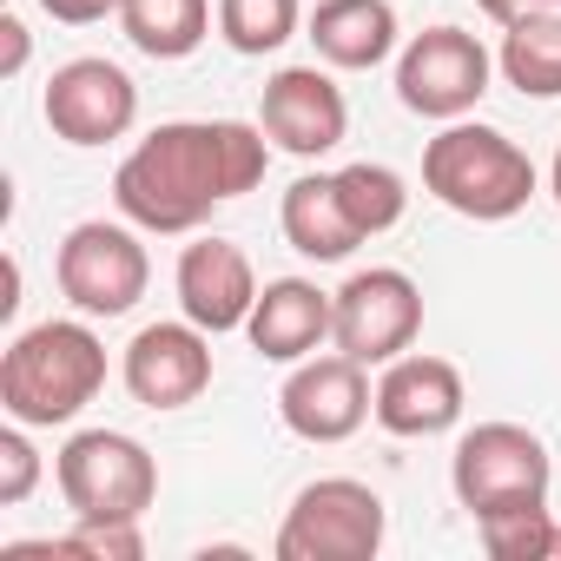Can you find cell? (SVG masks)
Masks as SVG:
<instances>
[{"mask_svg":"<svg viewBox=\"0 0 561 561\" xmlns=\"http://www.w3.org/2000/svg\"><path fill=\"white\" fill-rule=\"evenodd\" d=\"M133 403L146 410H185L205 397L211 383V331H198L192 318L179 324H146L133 344H126V364H119Z\"/></svg>","mask_w":561,"mask_h":561,"instance_id":"13","label":"cell"},{"mask_svg":"<svg viewBox=\"0 0 561 561\" xmlns=\"http://www.w3.org/2000/svg\"><path fill=\"white\" fill-rule=\"evenodd\" d=\"M495 80V60L476 34L462 27H423L403 54H397V100L416 113V119H469L482 106Z\"/></svg>","mask_w":561,"mask_h":561,"instance_id":"8","label":"cell"},{"mask_svg":"<svg viewBox=\"0 0 561 561\" xmlns=\"http://www.w3.org/2000/svg\"><path fill=\"white\" fill-rule=\"evenodd\" d=\"M100 390H106V344L73 318L21 331L0 357V410L27 430L73 423Z\"/></svg>","mask_w":561,"mask_h":561,"instance_id":"2","label":"cell"},{"mask_svg":"<svg viewBox=\"0 0 561 561\" xmlns=\"http://www.w3.org/2000/svg\"><path fill=\"white\" fill-rule=\"evenodd\" d=\"M305 14H298V0H218V34L231 54L244 60H264L277 54L285 41H298Z\"/></svg>","mask_w":561,"mask_h":561,"instance_id":"21","label":"cell"},{"mask_svg":"<svg viewBox=\"0 0 561 561\" xmlns=\"http://www.w3.org/2000/svg\"><path fill=\"white\" fill-rule=\"evenodd\" d=\"M548 476H554L548 449L522 423H476V430H462V443L449 456V489L476 522L502 515V508L548 502Z\"/></svg>","mask_w":561,"mask_h":561,"instance_id":"6","label":"cell"},{"mask_svg":"<svg viewBox=\"0 0 561 561\" xmlns=\"http://www.w3.org/2000/svg\"><path fill=\"white\" fill-rule=\"evenodd\" d=\"M311 47L337 73H370L397 54V8L390 0H318L311 8Z\"/></svg>","mask_w":561,"mask_h":561,"instance_id":"17","label":"cell"},{"mask_svg":"<svg viewBox=\"0 0 561 561\" xmlns=\"http://www.w3.org/2000/svg\"><path fill=\"white\" fill-rule=\"evenodd\" d=\"M277 416L305 443H351L364 430V416H377V390H370L364 364L344 351L305 357V364H291L285 390H277Z\"/></svg>","mask_w":561,"mask_h":561,"instance_id":"11","label":"cell"},{"mask_svg":"<svg viewBox=\"0 0 561 561\" xmlns=\"http://www.w3.org/2000/svg\"><path fill=\"white\" fill-rule=\"evenodd\" d=\"M277 225H285L291 251H305V257H318V264H337V257H351V251L364 244V231H357L351 211H344L337 172H305V179L285 192V205H277Z\"/></svg>","mask_w":561,"mask_h":561,"instance_id":"18","label":"cell"},{"mask_svg":"<svg viewBox=\"0 0 561 561\" xmlns=\"http://www.w3.org/2000/svg\"><path fill=\"white\" fill-rule=\"evenodd\" d=\"M423 192L436 205H449L456 218L502 225L535 198V165L508 133L476 126V119H449L423 146Z\"/></svg>","mask_w":561,"mask_h":561,"instance_id":"3","label":"cell"},{"mask_svg":"<svg viewBox=\"0 0 561 561\" xmlns=\"http://www.w3.org/2000/svg\"><path fill=\"white\" fill-rule=\"evenodd\" d=\"M0 47H8V54H0V73L14 80V73L27 67V54H34V41H27V27H21L14 14H0Z\"/></svg>","mask_w":561,"mask_h":561,"instance_id":"26","label":"cell"},{"mask_svg":"<svg viewBox=\"0 0 561 561\" xmlns=\"http://www.w3.org/2000/svg\"><path fill=\"white\" fill-rule=\"evenodd\" d=\"M476 8H482L495 27H508V21H522V14H561V0H476Z\"/></svg>","mask_w":561,"mask_h":561,"instance_id":"27","label":"cell"},{"mask_svg":"<svg viewBox=\"0 0 561 561\" xmlns=\"http://www.w3.org/2000/svg\"><path fill=\"white\" fill-rule=\"evenodd\" d=\"M257 126L271 133V146H285L291 159H324V152L344 146L351 106H344V87L324 67H277L264 80Z\"/></svg>","mask_w":561,"mask_h":561,"instance_id":"12","label":"cell"},{"mask_svg":"<svg viewBox=\"0 0 561 561\" xmlns=\"http://www.w3.org/2000/svg\"><path fill=\"white\" fill-rule=\"evenodd\" d=\"M331 318H337V291H318L311 277H271L244 318V337L264 364H305L311 351L331 344Z\"/></svg>","mask_w":561,"mask_h":561,"instance_id":"16","label":"cell"},{"mask_svg":"<svg viewBox=\"0 0 561 561\" xmlns=\"http://www.w3.org/2000/svg\"><path fill=\"white\" fill-rule=\"evenodd\" d=\"M502 80L522 100H561V14H522L502 27Z\"/></svg>","mask_w":561,"mask_h":561,"instance_id":"20","label":"cell"},{"mask_svg":"<svg viewBox=\"0 0 561 561\" xmlns=\"http://www.w3.org/2000/svg\"><path fill=\"white\" fill-rule=\"evenodd\" d=\"M41 482V456L27 443V423L8 416V430H0V508H21Z\"/></svg>","mask_w":561,"mask_h":561,"instance_id":"24","label":"cell"},{"mask_svg":"<svg viewBox=\"0 0 561 561\" xmlns=\"http://www.w3.org/2000/svg\"><path fill=\"white\" fill-rule=\"evenodd\" d=\"M41 8H47L60 27H93V21L119 14V0H41Z\"/></svg>","mask_w":561,"mask_h":561,"instance_id":"25","label":"cell"},{"mask_svg":"<svg viewBox=\"0 0 561 561\" xmlns=\"http://www.w3.org/2000/svg\"><path fill=\"white\" fill-rule=\"evenodd\" d=\"M548 192H554V205H561V146H554V165H548Z\"/></svg>","mask_w":561,"mask_h":561,"instance_id":"28","label":"cell"},{"mask_svg":"<svg viewBox=\"0 0 561 561\" xmlns=\"http://www.w3.org/2000/svg\"><path fill=\"white\" fill-rule=\"evenodd\" d=\"M172 285H179V311L198 331H211V337L244 331V318L257 305V271H251V257L231 238H192L179 251V277H172Z\"/></svg>","mask_w":561,"mask_h":561,"instance_id":"14","label":"cell"},{"mask_svg":"<svg viewBox=\"0 0 561 561\" xmlns=\"http://www.w3.org/2000/svg\"><path fill=\"white\" fill-rule=\"evenodd\" d=\"M476 535H482V548H489L495 561H554V535H561V522L548 515V502H528V508L482 515Z\"/></svg>","mask_w":561,"mask_h":561,"instance_id":"23","label":"cell"},{"mask_svg":"<svg viewBox=\"0 0 561 561\" xmlns=\"http://www.w3.org/2000/svg\"><path fill=\"white\" fill-rule=\"evenodd\" d=\"M119 27L146 60H185L211 34V0H119Z\"/></svg>","mask_w":561,"mask_h":561,"instance_id":"19","label":"cell"},{"mask_svg":"<svg viewBox=\"0 0 561 561\" xmlns=\"http://www.w3.org/2000/svg\"><path fill=\"white\" fill-rule=\"evenodd\" d=\"M41 113H47L54 139H67V146H113V139H126L133 119H139V87H133L126 67L87 54V60H67V67L47 80Z\"/></svg>","mask_w":561,"mask_h":561,"instance_id":"10","label":"cell"},{"mask_svg":"<svg viewBox=\"0 0 561 561\" xmlns=\"http://www.w3.org/2000/svg\"><path fill=\"white\" fill-rule=\"evenodd\" d=\"M54 482L73 522H139L159 502V462L126 430H80L54 456Z\"/></svg>","mask_w":561,"mask_h":561,"instance_id":"4","label":"cell"},{"mask_svg":"<svg viewBox=\"0 0 561 561\" xmlns=\"http://www.w3.org/2000/svg\"><path fill=\"white\" fill-rule=\"evenodd\" d=\"M271 133L244 126V119H172L159 133H146L119 172H113V205L159 238L198 231L218 205L244 198L264 165H271Z\"/></svg>","mask_w":561,"mask_h":561,"instance_id":"1","label":"cell"},{"mask_svg":"<svg viewBox=\"0 0 561 561\" xmlns=\"http://www.w3.org/2000/svg\"><path fill=\"white\" fill-rule=\"evenodd\" d=\"M383 495L357 476H318L291 495L277 528V561H370L383 548Z\"/></svg>","mask_w":561,"mask_h":561,"instance_id":"5","label":"cell"},{"mask_svg":"<svg viewBox=\"0 0 561 561\" xmlns=\"http://www.w3.org/2000/svg\"><path fill=\"white\" fill-rule=\"evenodd\" d=\"M54 277H60V291L80 318H126L146 285H152V257L126 225H106V218H87L60 238V257H54Z\"/></svg>","mask_w":561,"mask_h":561,"instance_id":"7","label":"cell"},{"mask_svg":"<svg viewBox=\"0 0 561 561\" xmlns=\"http://www.w3.org/2000/svg\"><path fill=\"white\" fill-rule=\"evenodd\" d=\"M462 403H469V390H462V370L449 364V357H397V364H383V383H377V423L390 430V436H443V430H456L462 423Z\"/></svg>","mask_w":561,"mask_h":561,"instance_id":"15","label":"cell"},{"mask_svg":"<svg viewBox=\"0 0 561 561\" xmlns=\"http://www.w3.org/2000/svg\"><path fill=\"white\" fill-rule=\"evenodd\" d=\"M423 331V291L416 277L397 271V264H370V271H351L344 291H337V318H331V344L344 357H357L364 370L370 364H397Z\"/></svg>","mask_w":561,"mask_h":561,"instance_id":"9","label":"cell"},{"mask_svg":"<svg viewBox=\"0 0 561 561\" xmlns=\"http://www.w3.org/2000/svg\"><path fill=\"white\" fill-rule=\"evenodd\" d=\"M554 561H561V535H554Z\"/></svg>","mask_w":561,"mask_h":561,"instance_id":"29","label":"cell"},{"mask_svg":"<svg viewBox=\"0 0 561 561\" xmlns=\"http://www.w3.org/2000/svg\"><path fill=\"white\" fill-rule=\"evenodd\" d=\"M337 192H344V211H351V225H357L364 238L397 231L403 211H410V185H403L390 165H370V159L344 165V172H337Z\"/></svg>","mask_w":561,"mask_h":561,"instance_id":"22","label":"cell"}]
</instances>
